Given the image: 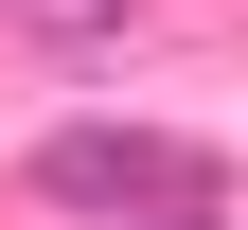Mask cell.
Returning <instances> with one entry per match:
<instances>
[{
  "mask_svg": "<svg viewBox=\"0 0 248 230\" xmlns=\"http://www.w3.org/2000/svg\"><path fill=\"white\" fill-rule=\"evenodd\" d=\"M0 18H18V36H36V18H71V0H0Z\"/></svg>",
  "mask_w": 248,
  "mask_h": 230,
  "instance_id": "obj_3",
  "label": "cell"
},
{
  "mask_svg": "<svg viewBox=\"0 0 248 230\" xmlns=\"http://www.w3.org/2000/svg\"><path fill=\"white\" fill-rule=\"evenodd\" d=\"M36 195L89 213V230H231V159H195L177 124H53Z\"/></svg>",
  "mask_w": 248,
  "mask_h": 230,
  "instance_id": "obj_1",
  "label": "cell"
},
{
  "mask_svg": "<svg viewBox=\"0 0 248 230\" xmlns=\"http://www.w3.org/2000/svg\"><path fill=\"white\" fill-rule=\"evenodd\" d=\"M36 53H53V71H107V53H124V0H71V18H36Z\"/></svg>",
  "mask_w": 248,
  "mask_h": 230,
  "instance_id": "obj_2",
  "label": "cell"
}]
</instances>
